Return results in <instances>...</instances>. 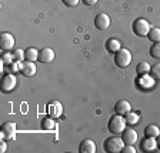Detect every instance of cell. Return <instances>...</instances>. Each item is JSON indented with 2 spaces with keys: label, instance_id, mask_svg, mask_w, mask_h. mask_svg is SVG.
Instances as JSON below:
<instances>
[{
  "label": "cell",
  "instance_id": "6da1fadb",
  "mask_svg": "<svg viewBox=\"0 0 160 153\" xmlns=\"http://www.w3.org/2000/svg\"><path fill=\"white\" fill-rule=\"evenodd\" d=\"M126 119L122 115H113L110 117L109 123H107V127H109V132L112 135H120L123 133V130L126 129Z\"/></svg>",
  "mask_w": 160,
  "mask_h": 153
},
{
  "label": "cell",
  "instance_id": "7a4b0ae2",
  "mask_svg": "<svg viewBox=\"0 0 160 153\" xmlns=\"http://www.w3.org/2000/svg\"><path fill=\"white\" fill-rule=\"evenodd\" d=\"M103 147L109 153H119L124 147V142L122 137H117V135H113V137H107L104 140Z\"/></svg>",
  "mask_w": 160,
  "mask_h": 153
},
{
  "label": "cell",
  "instance_id": "3957f363",
  "mask_svg": "<svg viewBox=\"0 0 160 153\" xmlns=\"http://www.w3.org/2000/svg\"><path fill=\"white\" fill-rule=\"evenodd\" d=\"M132 53H130V50L127 49H122L117 52V53H114V63H116L117 67H122V69H124V67L130 66V63H132Z\"/></svg>",
  "mask_w": 160,
  "mask_h": 153
},
{
  "label": "cell",
  "instance_id": "277c9868",
  "mask_svg": "<svg viewBox=\"0 0 160 153\" xmlns=\"http://www.w3.org/2000/svg\"><path fill=\"white\" fill-rule=\"evenodd\" d=\"M150 23L147 22L146 19H136L134 20V23H133V32H134V34H137V36H140V37H143V36H147L149 34V32H150Z\"/></svg>",
  "mask_w": 160,
  "mask_h": 153
},
{
  "label": "cell",
  "instance_id": "5b68a950",
  "mask_svg": "<svg viewBox=\"0 0 160 153\" xmlns=\"http://www.w3.org/2000/svg\"><path fill=\"white\" fill-rule=\"evenodd\" d=\"M16 84H17V79L14 77L13 73L4 74L3 79H2V92L3 93H9V92H12L16 87Z\"/></svg>",
  "mask_w": 160,
  "mask_h": 153
},
{
  "label": "cell",
  "instance_id": "8992f818",
  "mask_svg": "<svg viewBox=\"0 0 160 153\" xmlns=\"http://www.w3.org/2000/svg\"><path fill=\"white\" fill-rule=\"evenodd\" d=\"M0 136H2V139L13 140L14 137H16V123H13V122H6V123H3Z\"/></svg>",
  "mask_w": 160,
  "mask_h": 153
},
{
  "label": "cell",
  "instance_id": "52a82bcc",
  "mask_svg": "<svg viewBox=\"0 0 160 153\" xmlns=\"http://www.w3.org/2000/svg\"><path fill=\"white\" fill-rule=\"evenodd\" d=\"M0 46H2V50H3V52H10L14 46L13 34L7 33V32L2 33V36H0Z\"/></svg>",
  "mask_w": 160,
  "mask_h": 153
},
{
  "label": "cell",
  "instance_id": "ba28073f",
  "mask_svg": "<svg viewBox=\"0 0 160 153\" xmlns=\"http://www.w3.org/2000/svg\"><path fill=\"white\" fill-rule=\"evenodd\" d=\"M110 26V17L106 13H99L94 17V27L99 30H106Z\"/></svg>",
  "mask_w": 160,
  "mask_h": 153
},
{
  "label": "cell",
  "instance_id": "9c48e42d",
  "mask_svg": "<svg viewBox=\"0 0 160 153\" xmlns=\"http://www.w3.org/2000/svg\"><path fill=\"white\" fill-rule=\"evenodd\" d=\"M36 64H34V62H29V60H26V62H23V63H20V73L23 74V76L26 77H32L36 74Z\"/></svg>",
  "mask_w": 160,
  "mask_h": 153
},
{
  "label": "cell",
  "instance_id": "30bf717a",
  "mask_svg": "<svg viewBox=\"0 0 160 153\" xmlns=\"http://www.w3.org/2000/svg\"><path fill=\"white\" fill-rule=\"evenodd\" d=\"M137 132L132 127H126L122 133V139H123L124 145H134L137 142Z\"/></svg>",
  "mask_w": 160,
  "mask_h": 153
},
{
  "label": "cell",
  "instance_id": "8fae6325",
  "mask_svg": "<svg viewBox=\"0 0 160 153\" xmlns=\"http://www.w3.org/2000/svg\"><path fill=\"white\" fill-rule=\"evenodd\" d=\"M47 113H49L50 117H53V119L60 117L62 116V113H63V106H62V103L57 102V100H54V102L49 103V106H47Z\"/></svg>",
  "mask_w": 160,
  "mask_h": 153
},
{
  "label": "cell",
  "instance_id": "7c38bea8",
  "mask_svg": "<svg viewBox=\"0 0 160 153\" xmlns=\"http://www.w3.org/2000/svg\"><path fill=\"white\" fill-rule=\"evenodd\" d=\"M54 60V50L50 49V47H44L39 52V62L42 63H52Z\"/></svg>",
  "mask_w": 160,
  "mask_h": 153
},
{
  "label": "cell",
  "instance_id": "4fadbf2b",
  "mask_svg": "<svg viewBox=\"0 0 160 153\" xmlns=\"http://www.w3.org/2000/svg\"><path fill=\"white\" fill-rule=\"evenodd\" d=\"M130 110H132V105H130L127 100H119L116 103V106H114V112H116L117 115H122V116L127 115Z\"/></svg>",
  "mask_w": 160,
  "mask_h": 153
},
{
  "label": "cell",
  "instance_id": "5bb4252c",
  "mask_svg": "<svg viewBox=\"0 0 160 153\" xmlns=\"http://www.w3.org/2000/svg\"><path fill=\"white\" fill-rule=\"evenodd\" d=\"M80 153H94L96 152V143L92 139H84L79 146Z\"/></svg>",
  "mask_w": 160,
  "mask_h": 153
},
{
  "label": "cell",
  "instance_id": "9a60e30c",
  "mask_svg": "<svg viewBox=\"0 0 160 153\" xmlns=\"http://www.w3.org/2000/svg\"><path fill=\"white\" fill-rule=\"evenodd\" d=\"M142 149L144 152H153L157 149V139L156 137H144L142 142Z\"/></svg>",
  "mask_w": 160,
  "mask_h": 153
},
{
  "label": "cell",
  "instance_id": "2e32d148",
  "mask_svg": "<svg viewBox=\"0 0 160 153\" xmlns=\"http://www.w3.org/2000/svg\"><path fill=\"white\" fill-rule=\"evenodd\" d=\"M106 49L110 53H117L122 49V44H120V42L117 39H109L106 43Z\"/></svg>",
  "mask_w": 160,
  "mask_h": 153
},
{
  "label": "cell",
  "instance_id": "e0dca14e",
  "mask_svg": "<svg viewBox=\"0 0 160 153\" xmlns=\"http://www.w3.org/2000/svg\"><path fill=\"white\" fill-rule=\"evenodd\" d=\"M24 57L29 62H36V60H39V50H36L34 47H27L24 50Z\"/></svg>",
  "mask_w": 160,
  "mask_h": 153
},
{
  "label": "cell",
  "instance_id": "ac0fdd59",
  "mask_svg": "<svg viewBox=\"0 0 160 153\" xmlns=\"http://www.w3.org/2000/svg\"><path fill=\"white\" fill-rule=\"evenodd\" d=\"M124 119H126V123L129 125V126H134L136 123H139L140 116H139V113H134V112L130 110L127 115H124Z\"/></svg>",
  "mask_w": 160,
  "mask_h": 153
},
{
  "label": "cell",
  "instance_id": "d6986e66",
  "mask_svg": "<svg viewBox=\"0 0 160 153\" xmlns=\"http://www.w3.org/2000/svg\"><path fill=\"white\" fill-rule=\"evenodd\" d=\"M144 135H146L147 137H157L160 135L159 126H156V125H149V126H146V129H144Z\"/></svg>",
  "mask_w": 160,
  "mask_h": 153
},
{
  "label": "cell",
  "instance_id": "ffe728a7",
  "mask_svg": "<svg viewBox=\"0 0 160 153\" xmlns=\"http://www.w3.org/2000/svg\"><path fill=\"white\" fill-rule=\"evenodd\" d=\"M150 64L147 63V62H140L139 64H137L136 67V72L137 74H140V76H144V74H150Z\"/></svg>",
  "mask_w": 160,
  "mask_h": 153
},
{
  "label": "cell",
  "instance_id": "44dd1931",
  "mask_svg": "<svg viewBox=\"0 0 160 153\" xmlns=\"http://www.w3.org/2000/svg\"><path fill=\"white\" fill-rule=\"evenodd\" d=\"M42 127L44 130H54L56 129V123H54L53 117H44L42 122Z\"/></svg>",
  "mask_w": 160,
  "mask_h": 153
},
{
  "label": "cell",
  "instance_id": "7402d4cb",
  "mask_svg": "<svg viewBox=\"0 0 160 153\" xmlns=\"http://www.w3.org/2000/svg\"><path fill=\"white\" fill-rule=\"evenodd\" d=\"M147 36H149V39L152 40L153 43L154 42H160V29L159 27H152Z\"/></svg>",
  "mask_w": 160,
  "mask_h": 153
},
{
  "label": "cell",
  "instance_id": "603a6c76",
  "mask_svg": "<svg viewBox=\"0 0 160 153\" xmlns=\"http://www.w3.org/2000/svg\"><path fill=\"white\" fill-rule=\"evenodd\" d=\"M150 56L153 59H160V42H154L150 47Z\"/></svg>",
  "mask_w": 160,
  "mask_h": 153
},
{
  "label": "cell",
  "instance_id": "cb8c5ba5",
  "mask_svg": "<svg viewBox=\"0 0 160 153\" xmlns=\"http://www.w3.org/2000/svg\"><path fill=\"white\" fill-rule=\"evenodd\" d=\"M150 76L154 80H160V63H156L150 67Z\"/></svg>",
  "mask_w": 160,
  "mask_h": 153
},
{
  "label": "cell",
  "instance_id": "d4e9b609",
  "mask_svg": "<svg viewBox=\"0 0 160 153\" xmlns=\"http://www.w3.org/2000/svg\"><path fill=\"white\" fill-rule=\"evenodd\" d=\"M13 56H14V60H16V62H23V60L26 59V57H24V50L19 49V47L13 50Z\"/></svg>",
  "mask_w": 160,
  "mask_h": 153
},
{
  "label": "cell",
  "instance_id": "484cf974",
  "mask_svg": "<svg viewBox=\"0 0 160 153\" xmlns=\"http://www.w3.org/2000/svg\"><path fill=\"white\" fill-rule=\"evenodd\" d=\"M14 60V56L10 54L9 52H4L3 56H2V63H6V64H12Z\"/></svg>",
  "mask_w": 160,
  "mask_h": 153
},
{
  "label": "cell",
  "instance_id": "4316f807",
  "mask_svg": "<svg viewBox=\"0 0 160 153\" xmlns=\"http://www.w3.org/2000/svg\"><path fill=\"white\" fill-rule=\"evenodd\" d=\"M122 153H136V149L133 147V145H124V147L122 149Z\"/></svg>",
  "mask_w": 160,
  "mask_h": 153
},
{
  "label": "cell",
  "instance_id": "83f0119b",
  "mask_svg": "<svg viewBox=\"0 0 160 153\" xmlns=\"http://www.w3.org/2000/svg\"><path fill=\"white\" fill-rule=\"evenodd\" d=\"M62 2H63L67 7H74L76 4H79L80 0H62Z\"/></svg>",
  "mask_w": 160,
  "mask_h": 153
},
{
  "label": "cell",
  "instance_id": "f1b7e54d",
  "mask_svg": "<svg viewBox=\"0 0 160 153\" xmlns=\"http://www.w3.org/2000/svg\"><path fill=\"white\" fill-rule=\"evenodd\" d=\"M99 0H82V3L86 4V6H94Z\"/></svg>",
  "mask_w": 160,
  "mask_h": 153
},
{
  "label": "cell",
  "instance_id": "f546056e",
  "mask_svg": "<svg viewBox=\"0 0 160 153\" xmlns=\"http://www.w3.org/2000/svg\"><path fill=\"white\" fill-rule=\"evenodd\" d=\"M7 150V145L4 143V142H2V143H0V152L3 153V152H6Z\"/></svg>",
  "mask_w": 160,
  "mask_h": 153
},
{
  "label": "cell",
  "instance_id": "4dcf8cb0",
  "mask_svg": "<svg viewBox=\"0 0 160 153\" xmlns=\"http://www.w3.org/2000/svg\"><path fill=\"white\" fill-rule=\"evenodd\" d=\"M157 147H159V149H160V135H159V136H157Z\"/></svg>",
  "mask_w": 160,
  "mask_h": 153
}]
</instances>
